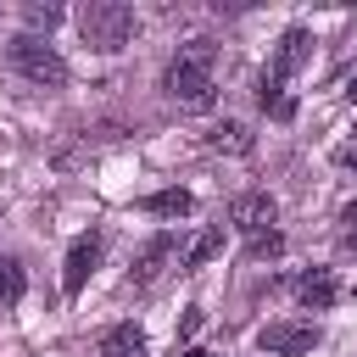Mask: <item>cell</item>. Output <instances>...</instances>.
I'll use <instances>...</instances> for the list:
<instances>
[{
    "instance_id": "cell-1",
    "label": "cell",
    "mask_w": 357,
    "mask_h": 357,
    "mask_svg": "<svg viewBox=\"0 0 357 357\" xmlns=\"http://www.w3.org/2000/svg\"><path fill=\"white\" fill-rule=\"evenodd\" d=\"M212 56H218L212 39H190V45H178V56L167 61L162 89H167L184 112H206V106L218 100V89H212Z\"/></svg>"
},
{
    "instance_id": "cell-2",
    "label": "cell",
    "mask_w": 357,
    "mask_h": 357,
    "mask_svg": "<svg viewBox=\"0 0 357 357\" xmlns=\"http://www.w3.org/2000/svg\"><path fill=\"white\" fill-rule=\"evenodd\" d=\"M78 33H84V45L89 50H100V56H112V50H123L128 39H134V28H139V17H134V6H123V0H89V6H78Z\"/></svg>"
},
{
    "instance_id": "cell-3",
    "label": "cell",
    "mask_w": 357,
    "mask_h": 357,
    "mask_svg": "<svg viewBox=\"0 0 357 357\" xmlns=\"http://www.w3.org/2000/svg\"><path fill=\"white\" fill-rule=\"evenodd\" d=\"M6 67H11L17 78H28L33 89H61V84H67L61 50L45 45V39H33V33H17V39L6 45Z\"/></svg>"
},
{
    "instance_id": "cell-4",
    "label": "cell",
    "mask_w": 357,
    "mask_h": 357,
    "mask_svg": "<svg viewBox=\"0 0 357 357\" xmlns=\"http://www.w3.org/2000/svg\"><path fill=\"white\" fill-rule=\"evenodd\" d=\"M257 346L273 351V357H301V351L318 346V324L312 318H273V324L257 329Z\"/></svg>"
},
{
    "instance_id": "cell-5",
    "label": "cell",
    "mask_w": 357,
    "mask_h": 357,
    "mask_svg": "<svg viewBox=\"0 0 357 357\" xmlns=\"http://www.w3.org/2000/svg\"><path fill=\"white\" fill-rule=\"evenodd\" d=\"M229 223L240 229V234H268L273 223H279V206H273V195L268 190H245V195H234V206H229Z\"/></svg>"
},
{
    "instance_id": "cell-6",
    "label": "cell",
    "mask_w": 357,
    "mask_h": 357,
    "mask_svg": "<svg viewBox=\"0 0 357 357\" xmlns=\"http://www.w3.org/2000/svg\"><path fill=\"white\" fill-rule=\"evenodd\" d=\"M95 262H100V234H78V240L67 245V262H61V290H67V296H84Z\"/></svg>"
},
{
    "instance_id": "cell-7",
    "label": "cell",
    "mask_w": 357,
    "mask_h": 357,
    "mask_svg": "<svg viewBox=\"0 0 357 357\" xmlns=\"http://www.w3.org/2000/svg\"><path fill=\"white\" fill-rule=\"evenodd\" d=\"M307 56H312V33L307 28H284L279 33V50H273V67H268V78H296L301 67H307Z\"/></svg>"
},
{
    "instance_id": "cell-8",
    "label": "cell",
    "mask_w": 357,
    "mask_h": 357,
    "mask_svg": "<svg viewBox=\"0 0 357 357\" xmlns=\"http://www.w3.org/2000/svg\"><path fill=\"white\" fill-rule=\"evenodd\" d=\"M335 296H340V284H335V273H329V268H307V273L296 279V301H301L307 312H329V307H335Z\"/></svg>"
},
{
    "instance_id": "cell-9",
    "label": "cell",
    "mask_w": 357,
    "mask_h": 357,
    "mask_svg": "<svg viewBox=\"0 0 357 357\" xmlns=\"http://www.w3.org/2000/svg\"><path fill=\"white\" fill-rule=\"evenodd\" d=\"M167 262H173V234H151V240H145V251H139V257H134V268H128V284H151Z\"/></svg>"
},
{
    "instance_id": "cell-10",
    "label": "cell",
    "mask_w": 357,
    "mask_h": 357,
    "mask_svg": "<svg viewBox=\"0 0 357 357\" xmlns=\"http://www.w3.org/2000/svg\"><path fill=\"white\" fill-rule=\"evenodd\" d=\"M100 357H145V329L139 324H112L100 335Z\"/></svg>"
},
{
    "instance_id": "cell-11",
    "label": "cell",
    "mask_w": 357,
    "mask_h": 357,
    "mask_svg": "<svg viewBox=\"0 0 357 357\" xmlns=\"http://www.w3.org/2000/svg\"><path fill=\"white\" fill-rule=\"evenodd\" d=\"M218 251H223V223H206V229H201V234L178 251V262H184V268H206Z\"/></svg>"
},
{
    "instance_id": "cell-12",
    "label": "cell",
    "mask_w": 357,
    "mask_h": 357,
    "mask_svg": "<svg viewBox=\"0 0 357 357\" xmlns=\"http://www.w3.org/2000/svg\"><path fill=\"white\" fill-rule=\"evenodd\" d=\"M139 206H145L151 218H190V212H195V195H190V190H156V195H145Z\"/></svg>"
},
{
    "instance_id": "cell-13",
    "label": "cell",
    "mask_w": 357,
    "mask_h": 357,
    "mask_svg": "<svg viewBox=\"0 0 357 357\" xmlns=\"http://www.w3.org/2000/svg\"><path fill=\"white\" fill-rule=\"evenodd\" d=\"M257 106H262V112H273L279 123H284V117H296V100H290V95H284V84H279V78H268V73L257 78Z\"/></svg>"
},
{
    "instance_id": "cell-14",
    "label": "cell",
    "mask_w": 357,
    "mask_h": 357,
    "mask_svg": "<svg viewBox=\"0 0 357 357\" xmlns=\"http://www.w3.org/2000/svg\"><path fill=\"white\" fill-rule=\"evenodd\" d=\"M28 296V273H22V262L17 257H0V307H17Z\"/></svg>"
},
{
    "instance_id": "cell-15",
    "label": "cell",
    "mask_w": 357,
    "mask_h": 357,
    "mask_svg": "<svg viewBox=\"0 0 357 357\" xmlns=\"http://www.w3.org/2000/svg\"><path fill=\"white\" fill-rule=\"evenodd\" d=\"M61 17H67V11H61V6H50V0H28V6H22V22H28V33H33V39H39V28L50 33Z\"/></svg>"
},
{
    "instance_id": "cell-16",
    "label": "cell",
    "mask_w": 357,
    "mask_h": 357,
    "mask_svg": "<svg viewBox=\"0 0 357 357\" xmlns=\"http://www.w3.org/2000/svg\"><path fill=\"white\" fill-rule=\"evenodd\" d=\"M206 145H212V151H229V156H245V151H251V134H245L240 123H223V128L206 134Z\"/></svg>"
},
{
    "instance_id": "cell-17",
    "label": "cell",
    "mask_w": 357,
    "mask_h": 357,
    "mask_svg": "<svg viewBox=\"0 0 357 357\" xmlns=\"http://www.w3.org/2000/svg\"><path fill=\"white\" fill-rule=\"evenodd\" d=\"M279 251H284V234H279V229H268V234H257V240L245 245V257H251V262H273Z\"/></svg>"
},
{
    "instance_id": "cell-18",
    "label": "cell",
    "mask_w": 357,
    "mask_h": 357,
    "mask_svg": "<svg viewBox=\"0 0 357 357\" xmlns=\"http://www.w3.org/2000/svg\"><path fill=\"white\" fill-rule=\"evenodd\" d=\"M201 329V307H184V318H178V335H195Z\"/></svg>"
},
{
    "instance_id": "cell-19",
    "label": "cell",
    "mask_w": 357,
    "mask_h": 357,
    "mask_svg": "<svg viewBox=\"0 0 357 357\" xmlns=\"http://www.w3.org/2000/svg\"><path fill=\"white\" fill-rule=\"evenodd\" d=\"M335 162H340V167H357V139H346V145H335Z\"/></svg>"
},
{
    "instance_id": "cell-20",
    "label": "cell",
    "mask_w": 357,
    "mask_h": 357,
    "mask_svg": "<svg viewBox=\"0 0 357 357\" xmlns=\"http://www.w3.org/2000/svg\"><path fill=\"white\" fill-rule=\"evenodd\" d=\"M340 223H346V229H351V234H357V201H351V206H346V212H340Z\"/></svg>"
},
{
    "instance_id": "cell-21",
    "label": "cell",
    "mask_w": 357,
    "mask_h": 357,
    "mask_svg": "<svg viewBox=\"0 0 357 357\" xmlns=\"http://www.w3.org/2000/svg\"><path fill=\"white\" fill-rule=\"evenodd\" d=\"M346 100H357V73H351V78H346Z\"/></svg>"
},
{
    "instance_id": "cell-22",
    "label": "cell",
    "mask_w": 357,
    "mask_h": 357,
    "mask_svg": "<svg viewBox=\"0 0 357 357\" xmlns=\"http://www.w3.org/2000/svg\"><path fill=\"white\" fill-rule=\"evenodd\" d=\"M184 357H206V351H184Z\"/></svg>"
},
{
    "instance_id": "cell-23",
    "label": "cell",
    "mask_w": 357,
    "mask_h": 357,
    "mask_svg": "<svg viewBox=\"0 0 357 357\" xmlns=\"http://www.w3.org/2000/svg\"><path fill=\"white\" fill-rule=\"evenodd\" d=\"M351 245H357V234H351Z\"/></svg>"
}]
</instances>
